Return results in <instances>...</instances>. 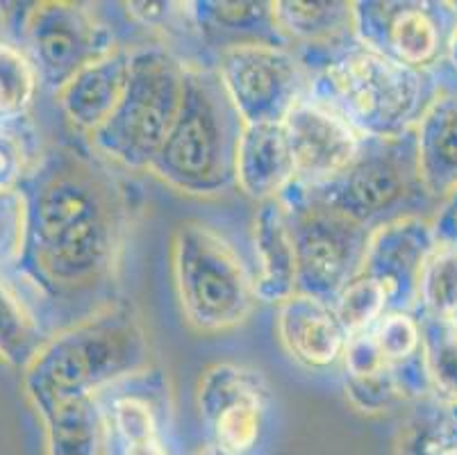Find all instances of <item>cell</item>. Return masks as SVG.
<instances>
[{"label":"cell","instance_id":"6da1fadb","mask_svg":"<svg viewBox=\"0 0 457 455\" xmlns=\"http://www.w3.org/2000/svg\"><path fill=\"white\" fill-rule=\"evenodd\" d=\"M28 194V246L19 274L66 325L119 299L128 241L144 210L128 171L89 146L46 150Z\"/></svg>","mask_w":457,"mask_h":455},{"label":"cell","instance_id":"7a4b0ae2","mask_svg":"<svg viewBox=\"0 0 457 455\" xmlns=\"http://www.w3.org/2000/svg\"><path fill=\"white\" fill-rule=\"evenodd\" d=\"M153 367V344L139 308L116 299L53 333L21 371V392L35 415L62 400L98 396Z\"/></svg>","mask_w":457,"mask_h":455},{"label":"cell","instance_id":"3957f363","mask_svg":"<svg viewBox=\"0 0 457 455\" xmlns=\"http://www.w3.org/2000/svg\"><path fill=\"white\" fill-rule=\"evenodd\" d=\"M242 116L228 98L212 64L187 62L182 105L148 173L194 198H219L237 190V148Z\"/></svg>","mask_w":457,"mask_h":455},{"label":"cell","instance_id":"277c9868","mask_svg":"<svg viewBox=\"0 0 457 455\" xmlns=\"http://www.w3.org/2000/svg\"><path fill=\"white\" fill-rule=\"evenodd\" d=\"M442 85L439 73L396 64L353 41L312 75L307 96L342 114L362 137L396 139L417 131Z\"/></svg>","mask_w":457,"mask_h":455},{"label":"cell","instance_id":"5b68a950","mask_svg":"<svg viewBox=\"0 0 457 455\" xmlns=\"http://www.w3.org/2000/svg\"><path fill=\"white\" fill-rule=\"evenodd\" d=\"M130 46V78L121 105L85 144L128 173H148L180 114L187 62L157 41Z\"/></svg>","mask_w":457,"mask_h":455},{"label":"cell","instance_id":"8992f818","mask_svg":"<svg viewBox=\"0 0 457 455\" xmlns=\"http://www.w3.org/2000/svg\"><path fill=\"white\" fill-rule=\"evenodd\" d=\"M301 187L310 198L371 232L410 216L432 219L439 207L421 181L417 132L396 139L364 137L355 160L335 181L321 187Z\"/></svg>","mask_w":457,"mask_h":455},{"label":"cell","instance_id":"52a82bcc","mask_svg":"<svg viewBox=\"0 0 457 455\" xmlns=\"http://www.w3.org/2000/svg\"><path fill=\"white\" fill-rule=\"evenodd\" d=\"M171 275L185 324L201 335L235 331L255 310L253 271L235 246L203 221H182L173 231Z\"/></svg>","mask_w":457,"mask_h":455},{"label":"cell","instance_id":"ba28073f","mask_svg":"<svg viewBox=\"0 0 457 455\" xmlns=\"http://www.w3.org/2000/svg\"><path fill=\"white\" fill-rule=\"evenodd\" d=\"M280 198L289 215L296 249V294L332 306L344 287L362 271L373 232L310 198L298 182Z\"/></svg>","mask_w":457,"mask_h":455},{"label":"cell","instance_id":"9c48e42d","mask_svg":"<svg viewBox=\"0 0 457 455\" xmlns=\"http://www.w3.org/2000/svg\"><path fill=\"white\" fill-rule=\"evenodd\" d=\"M123 44L128 41L94 5L69 0L32 3L19 30V46L35 64L41 87L53 94Z\"/></svg>","mask_w":457,"mask_h":455},{"label":"cell","instance_id":"30bf717a","mask_svg":"<svg viewBox=\"0 0 457 455\" xmlns=\"http://www.w3.org/2000/svg\"><path fill=\"white\" fill-rule=\"evenodd\" d=\"M228 98L244 125L282 123L310 94L312 73L282 44H237L212 57Z\"/></svg>","mask_w":457,"mask_h":455},{"label":"cell","instance_id":"8fae6325","mask_svg":"<svg viewBox=\"0 0 457 455\" xmlns=\"http://www.w3.org/2000/svg\"><path fill=\"white\" fill-rule=\"evenodd\" d=\"M355 37L396 64L439 73L457 23V5L444 0H355Z\"/></svg>","mask_w":457,"mask_h":455},{"label":"cell","instance_id":"7c38bea8","mask_svg":"<svg viewBox=\"0 0 457 455\" xmlns=\"http://www.w3.org/2000/svg\"><path fill=\"white\" fill-rule=\"evenodd\" d=\"M271 403V387L260 371L235 362H214L198 378L196 408L214 446L228 455H248L260 444Z\"/></svg>","mask_w":457,"mask_h":455},{"label":"cell","instance_id":"4fadbf2b","mask_svg":"<svg viewBox=\"0 0 457 455\" xmlns=\"http://www.w3.org/2000/svg\"><path fill=\"white\" fill-rule=\"evenodd\" d=\"M296 162V182L321 187L355 160L364 137L332 107L305 96L282 121Z\"/></svg>","mask_w":457,"mask_h":455},{"label":"cell","instance_id":"5bb4252c","mask_svg":"<svg viewBox=\"0 0 457 455\" xmlns=\"http://www.w3.org/2000/svg\"><path fill=\"white\" fill-rule=\"evenodd\" d=\"M437 246L432 219L428 216L394 221L373 232L362 274L380 282L387 294L389 310H417L423 266Z\"/></svg>","mask_w":457,"mask_h":455},{"label":"cell","instance_id":"9a60e30c","mask_svg":"<svg viewBox=\"0 0 457 455\" xmlns=\"http://www.w3.org/2000/svg\"><path fill=\"white\" fill-rule=\"evenodd\" d=\"M278 35L312 75L357 41L348 0H273Z\"/></svg>","mask_w":457,"mask_h":455},{"label":"cell","instance_id":"2e32d148","mask_svg":"<svg viewBox=\"0 0 457 455\" xmlns=\"http://www.w3.org/2000/svg\"><path fill=\"white\" fill-rule=\"evenodd\" d=\"M276 333L294 362L310 371L342 365L348 333L330 303L294 294L276 306Z\"/></svg>","mask_w":457,"mask_h":455},{"label":"cell","instance_id":"e0dca14e","mask_svg":"<svg viewBox=\"0 0 457 455\" xmlns=\"http://www.w3.org/2000/svg\"><path fill=\"white\" fill-rule=\"evenodd\" d=\"M130 44L119 46L112 55L85 66L53 94L66 123L82 139H89L96 131H101L121 105L130 78Z\"/></svg>","mask_w":457,"mask_h":455},{"label":"cell","instance_id":"ac0fdd59","mask_svg":"<svg viewBox=\"0 0 457 455\" xmlns=\"http://www.w3.org/2000/svg\"><path fill=\"white\" fill-rule=\"evenodd\" d=\"M253 257H255V294L260 303L280 306L296 294V249L292 225L282 198L260 203L251 228Z\"/></svg>","mask_w":457,"mask_h":455},{"label":"cell","instance_id":"d6986e66","mask_svg":"<svg viewBox=\"0 0 457 455\" xmlns=\"http://www.w3.org/2000/svg\"><path fill=\"white\" fill-rule=\"evenodd\" d=\"M39 291L19 274L0 271V362L23 371L37 358L55 328Z\"/></svg>","mask_w":457,"mask_h":455},{"label":"cell","instance_id":"ffe728a7","mask_svg":"<svg viewBox=\"0 0 457 455\" xmlns=\"http://www.w3.org/2000/svg\"><path fill=\"white\" fill-rule=\"evenodd\" d=\"M296 182V162L285 123L244 125L237 148L235 185L257 206L280 198Z\"/></svg>","mask_w":457,"mask_h":455},{"label":"cell","instance_id":"44dd1931","mask_svg":"<svg viewBox=\"0 0 457 455\" xmlns=\"http://www.w3.org/2000/svg\"><path fill=\"white\" fill-rule=\"evenodd\" d=\"M442 82V91L414 131L421 181L437 203L457 190V85Z\"/></svg>","mask_w":457,"mask_h":455},{"label":"cell","instance_id":"7402d4cb","mask_svg":"<svg viewBox=\"0 0 457 455\" xmlns=\"http://www.w3.org/2000/svg\"><path fill=\"white\" fill-rule=\"evenodd\" d=\"M189 10L212 57L237 44H282L273 0H194Z\"/></svg>","mask_w":457,"mask_h":455},{"label":"cell","instance_id":"603a6c76","mask_svg":"<svg viewBox=\"0 0 457 455\" xmlns=\"http://www.w3.org/2000/svg\"><path fill=\"white\" fill-rule=\"evenodd\" d=\"M44 455H112V431L98 396L62 400L39 412Z\"/></svg>","mask_w":457,"mask_h":455},{"label":"cell","instance_id":"cb8c5ba5","mask_svg":"<svg viewBox=\"0 0 457 455\" xmlns=\"http://www.w3.org/2000/svg\"><path fill=\"white\" fill-rule=\"evenodd\" d=\"M421 319L423 360L430 378L432 399L457 412V324Z\"/></svg>","mask_w":457,"mask_h":455},{"label":"cell","instance_id":"d4e9b609","mask_svg":"<svg viewBox=\"0 0 457 455\" xmlns=\"http://www.w3.org/2000/svg\"><path fill=\"white\" fill-rule=\"evenodd\" d=\"M417 403L398 431L394 455H442L457 433V415L432 396Z\"/></svg>","mask_w":457,"mask_h":455},{"label":"cell","instance_id":"484cf974","mask_svg":"<svg viewBox=\"0 0 457 455\" xmlns=\"http://www.w3.org/2000/svg\"><path fill=\"white\" fill-rule=\"evenodd\" d=\"M39 89V75L26 50L0 39V125L30 116Z\"/></svg>","mask_w":457,"mask_h":455},{"label":"cell","instance_id":"4316f807","mask_svg":"<svg viewBox=\"0 0 457 455\" xmlns=\"http://www.w3.org/2000/svg\"><path fill=\"white\" fill-rule=\"evenodd\" d=\"M414 312L423 319L457 324V246L439 244L426 262Z\"/></svg>","mask_w":457,"mask_h":455},{"label":"cell","instance_id":"83f0119b","mask_svg":"<svg viewBox=\"0 0 457 455\" xmlns=\"http://www.w3.org/2000/svg\"><path fill=\"white\" fill-rule=\"evenodd\" d=\"M44 156L30 116L0 125V191L21 190L39 169Z\"/></svg>","mask_w":457,"mask_h":455},{"label":"cell","instance_id":"f1b7e54d","mask_svg":"<svg viewBox=\"0 0 457 455\" xmlns=\"http://www.w3.org/2000/svg\"><path fill=\"white\" fill-rule=\"evenodd\" d=\"M342 378L348 403L367 417L385 415L403 403H412L401 375L392 365H382L367 374L342 375Z\"/></svg>","mask_w":457,"mask_h":455},{"label":"cell","instance_id":"f546056e","mask_svg":"<svg viewBox=\"0 0 457 455\" xmlns=\"http://www.w3.org/2000/svg\"><path fill=\"white\" fill-rule=\"evenodd\" d=\"M337 316L346 328L348 335L371 331L373 325L380 321L385 312H389V300L380 282L369 278L367 274H360L348 282L332 303Z\"/></svg>","mask_w":457,"mask_h":455},{"label":"cell","instance_id":"4dcf8cb0","mask_svg":"<svg viewBox=\"0 0 457 455\" xmlns=\"http://www.w3.org/2000/svg\"><path fill=\"white\" fill-rule=\"evenodd\" d=\"M371 333L380 353L392 367L423 360V328L417 312H385Z\"/></svg>","mask_w":457,"mask_h":455},{"label":"cell","instance_id":"1f68e13d","mask_svg":"<svg viewBox=\"0 0 457 455\" xmlns=\"http://www.w3.org/2000/svg\"><path fill=\"white\" fill-rule=\"evenodd\" d=\"M28 194L21 190L0 191V271L19 269L28 246Z\"/></svg>","mask_w":457,"mask_h":455},{"label":"cell","instance_id":"d6a6232c","mask_svg":"<svg viewBox=\"0 0 457 455\" xmlns=\"http://www.w3.org/2000/svg\"><path fill=\"white\" fill-rule=\"evenodd\" d=\"M432 228L439 244L457 246V190L439 203L437 212L432 215Z\"/></svg>","mask_w":457,"mask_h":455},{"label":"cell","instance_id":"836d02e7","mask_svg":"<svg viewBox=\"0 0 457 455\" xmlns=\"http://www.w3.org/2000/svg\"><path fill=\"white\" fill-rule=\"evenodd\" d=\"M112 455H171L166 437H157V440L139 442V444H126V446H112Z\"/></svg>","mask_w":457,"mask_h":455},{"label":"cell","instance_id":"e575fe53","mask_svg":"<svg viewBox=\"0 0 457 455\" xmlns=\"http://www.w3.org/2000/svg\"><path fill=\"white\" fill-rule=\"evenodd\" d=\"M439 75H442V80L446 82H455L457 85V23L455 30H453L451 41H448V50H446V62L439 69Z\"/></svg>","mask_w":457,"mask_h":455},{"label":"cell","instance_id":"d590c367","mask_svg":"<svg viewBox=\"0 0 457 455\" xmlns=\"http://www.w3.org/2000/svg\"><path fill=\"white\" fill-rule=\"evenodd\" d=\"M189 455H228V453H223V451L219 449V446L212 444V442H205V444H201L198 449L191 451Z\"/></svg>","mask_w":457,"mask_h":455},{"label":"cell","instance_id":"8d00e7d4","mask_svg":"<svg viewBox=\"0 0 457 455\" xmlns=\"http://www.w3.org/2000/svg\"><path fill=\"white\" fill-rule=\"evenodd\" d=\"M5 3H0V39H3V32L7 28V10H5Z\"/></svg>","mask_w":457,"mask_h":455},{"label":"cell","instance_id":"74e56055","mask_svg":"<svg viewBox=\"0 0 457 455\" xmlns=\"http://www.w3.org/2000/svg\"><path fill=\"white\" fill-rule=\"evenodd\" d=\"M442 455H457V433H455V437H453L451 444L446 446V451H444Z\"/></svg>","mask_w":457,"mask_h":455}]
</instances>
